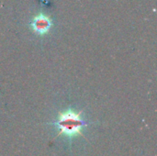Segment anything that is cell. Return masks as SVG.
<instances>
[{
    "instance_id": "6da1fadb",
    "label": "cell",
    "mask_w": 157,
    "mask_h": 156,
    "mask_svg": "<svg viewBox=\"0 0 157 156\" xmlns=\"http://www.w3.org/2000/svg\"><path fill=\"white\" fill-rule=\"evenodd\" d=\"M82 112H76L72 109H68L63 112H60L56 126L59 129V135H64L72 138L77 135L84 136L82 133L85 122L80 117Z\"/></svg>"
},
{
    "instance_id": "7a4b0ae2",
    "label": "cell",
    "mask_w": 157,
    "mask_h": 156,
    "mask_svg": "<svg viewBox=\"0 0 157 156\" xmlns=\"http://www.w3.org/2000/svg\"><path fill=\"white\" fill-rule=\"evenodd\" d=\"M48 26H49V24H48V22L46 20H39L35 24V29L39 32H43V31L47 30Z\"/></svg>"
}]
</instances>
